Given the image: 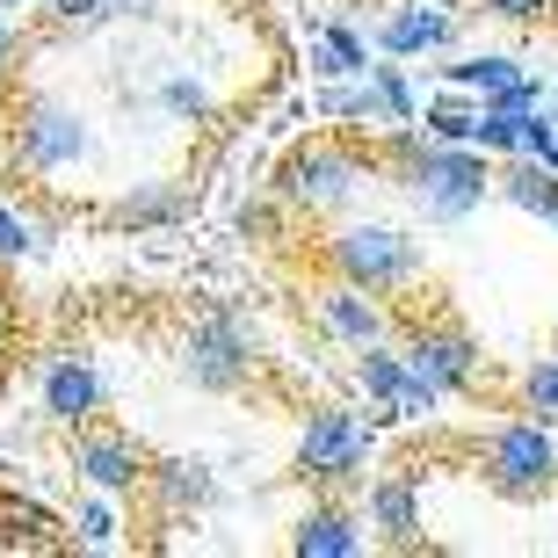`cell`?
I'll return each instance as SVG.
<instances>
[{"mask_svg": "<svg viewBox=\"0 0 558 558\" xmlns=\"http://www.w3.org/2000/svg\"><path fill=\"white\" fill-rule=\"evenodd\" d=\"M551 349H558V333H551Z\"/></svg>", "mask_w": 558, "mask_h": 558, "instance_id": "e575fe53", "label": "cell"}, {"mask_svg": "<svg viewBox=\"0 0 558 558\" xmlns=\"http://www.w3.org/2000/svg\"><path fill=\"white\" fill-rule=\"evenodd\" d=\"M399 349H407V363H414V371L428 377L442 399H464V392H478V385H486V349H478L464 327H450V319L414 327Z\"/></svg>", "mask_w": 558, "mask_h": 558, "instance_id": "8fae6325", "label": "cell"}, {"mask_svg": "<svg viewBox=\"0 0 558 558\" xmlns=\"http://www.w3.org/2000/svg\"><path fill=\"white\" fill-rule=\"evenodd\" d=\"M290 457H298V478L305 486L341 494V486H363V472H371V457H377V428L355 407H305Z\"/></svg>", "mask_w": 558, "mask_h": 558, "instance_id": "277c9868", "label": "cell"}, {"mask_svg": "<svg viewBox=\"0 0 558 558\" xmlns=\"http://www.w3.org/2000/svg\"><path fill=\"white\" fill-rule=\"evenodd\" d=\"M551 109H558V87H551Z\"/></svg>", "mask_w": 558, "mask_h": 558, "instance_id": "836d02e7", "label": "cell"}, {"mask_svg": "<svg viewBox=\"0 0 558 558\" xmlns=\"http://www.w3.org/2000/svg\"><path fill=\"white\" fill-rule=\"evenodd\" d=\"M544 232H558V204H551V210H544Z\"/></svg>", "mask_w": 558, "mask_h": 558, "instance_id": "1f68e13d", "label": "cell"}, {"mask_svg": "<svg viewBox=\"0 0 558 558\" xmlns=\"http://www.w3.org/2000/svg\"><path fill=\"white\" fill-rule=\"evenodd\" d=\"M37 407L59 421V428H87V421H102V371H95L87 355H73V349L51 355V363L37 371Z\"/></svg>", "mask_w": 558, "mask_h": 558, "instance_id": "5bb4252c", "label": "cell"}, {"mask_svg": "<svg viewBox=\"0 0 558 558\" xmlns=\"http://www.w3.org/2000/svg\"><path fill=\"white\" fill-rule=\"evenodd\" d=\"M37 218H29V210L22 204H0V269H22V262H29V254H37Z\"/></svg>", "mask_w": 558, "mask_h": 558, "instance_id": "4316f807", "label": "cell"}, {"mask_svg": "<svg viewBox=\"0 0 558 558\" xmlns=\"http://www.w3.org/2000/svg\"><path fill=\"white\" fill-rule=\"evenodd\" d=\"M145 500L160 508V522L204 515L210 500H218V472H210L204 457H160V464L145 472Z\"/></svg>", "mask_w": 558, "mask_h": 558, "instance_id": "e0dca14e", "label": "cell"}, {"mask_svg": "<svg viewBox=\"0 0 558 558\" xmlns=\"http://www.w3.org/2000/svg\"><path fill=\"white\" fill-rule=\"evenodd\" d=\"M377 59H442V51H457V15L442 8V0H399V8H385L371 29Z\"/></svg>", "mask_w": 558, "mask_h": 558, "instance_id": "4fadbf2b", "label": "cell"}, {"mask_svg": "<svg viewBox=\"0 0 558 558\" xmlns=\"http://www.w3.org/2000/svg\"><path fill=\"white\" fill-rule=\"evenodd\" d=\"M312 327L327 333L333 349H371V341H392V305H385V290H363L349 276H327V283L312 290Z\"/></svg>", "mask_w": 558, "mask_h": 558, "instance_id": "30bf717a", "label": "cell"}, {"mask_svg": "<svg viewBox=\"0 0 558 558\" xmlns=\"http://www.w3.org/2000/svg\"><path fill=\"white\" fill-rule=\"evenodd\" d=\"M371 174H377L371 153H355V145H341V138H305L276 160L269 189L290 204V218H349V210L363 204Z\"/></svg>", "mask_w": 558, "mask_h": 558, "instance_id": "3957f363", "label": "cell"}, {"mask_svg": "<svg viewBox=\"0 0 558 558\" xmlns=\"http://www.w3.org/2000/svg\"><path fill=\"white\" fill-rule=\"evenodd\" d=\"M442 81H450V87H472L478 102H551V95H544V81L522 59H508V51H464V59L442 65Z\"/></svg>", "mask_w": 558, "mask_h": 558, "instance_id": "9a60e30c", "label": "cell"}, {"mask_svg": "<svg viewBox=\"0 0 558 558\" xmlns=\"http://www.w3.org/2000/svg\"><path fill=\"white\" fill-rule=\"evenodd\" d=\"M8 333H15V312H8V298H0V349H8Z\"/></svg>", "mask_w": 558, "mask_h": 558, "instance_id": "4dcf8cb0", "label": "cell"}, {"mask_svg": "<svg viewBox=\"0 0 558 558\" xmlns=\"http://www.w3.org/2000/svg\"><path fill=\"white\" fill-rule=\"evenodd\" d=\"M478 478H486L500 500L558 494V428H544V421H530V414L500 421V428L478 442Z\"/></svg>", "mask_w": 558, "mask_h": 558, "instance_id": "52a82bcc", "label": "cell"}, {"mask_svg": "<svg viewBox=\"0 0 558 558\" xmlns=\"http://www.w3.org/2000/svg\"><path fill=\"white\" fill-rule=\"evenodd\" d=\"M355 392L371 399L377 414H392V421H428L435 407H442V392H435L428 377L407 363L399 341H371V349H355Z\"/></svg>", "mask_w": 558, "mask_h": 558, "instance_id": "9c48e42d", "label": "cell"}, {"mask_svg": "<svg viewBox=\"0 0 558 558\" xmlns=\"http://www.w3.org/2000/svg\"><path fill=\"white\" fill-rule=\"evenodd\" d=\"M160 0H109V22H153Z\"/></svg>", "mask_w": 558, "mask_h": 558, "instance_id": "f1b7e54d", "label": "cell"}, {"mask_svg": "<svg viewBox=\"0 0 558 558\" xmlns=\"http://www.w3.org/2000/svg\"><path fill=\"white\" fill-rule=\"evenodd\" d=\"M371 530L392 551H414L421 544V478H407V472L371 478Z\"/></svg>", "mask_w": 558, "mask_h": 558, "instance_id": "ac0fdd59", "label": "cell"}, {"mask_svg": "<svg viewBox=\"0 0 558 558\" xmlns=\"http://www.w3.org/2000/svg\"><path fill=\"white\" fill-rule=\"evenodd\" d=\"M182 377L196 392H247L262 377V341L232 305H204L182 327Z\"/></svg>", "mask_w": 558, "mask_h": 558, "instance_id": "5b68a950", "label": "cell"}, {"mask_svg": "<svg viewBox=\"0 0 558 558\" xmlns=\"http://www.w3.org/2000/svg\"><path fill=\"white\" fill-rule=\"evenodd\" d=\"M319 117L341 131H363V138H392V131L421 124L407 59H385L371 73H355V81H319Z\"/></svg>", "mask_w": 558, "mask_h": 558, "instance_id": "8992f818", "label": "cell"}, {"mask_svg": "<svg viewBox=\"0 0 558 558\" xmlns=\"http://www.w3.org/2000/svg\"><path fill=\"white\" fill-rule=\"evenodd\" d=\"M160 109L174 117V124H210V117H218V95H210L204 81H189V73H167L160 81Z\"/></svg>", "mask_w": 558, "mask_h": 558, "instance_id": "d4e9b609", "label": "cell"}, {"mask_svg": "<svg viewBox=\"0 0 558 558\" xmlns=\"http://www.w3.org/2000/svg\"><path fill=\"white\" fill-rule=\"evenodd\" d=\"M494 196H500V204H515L522 218H537V226H544V210L558 204V167L537 160V153H522V160H500Z\"/></svg>", "mask_w": 558, "mask_h": 558, "instance_id": "ffe728a7", "label": "cell"}, {"mask_svg": "<svg viewBox=\"0 0 558 558\" xmlns=\"http://www.w3.org/2000/svg\"><path fill=\"white\" fill-rule=\"evenodd\" d=\"M371 59H377V44L355 22H319L305 37V65L319 81H355V73H371Z\"/></svg>", "mask_w": 558, "mask_h": 558, "instance_id": "d6986e66", "label": "cell"}, {"mask_svg": "<svg viewBox=\"0 0 558 558\" xmlns=\"http://www.w3.org/2000/svg\"><path fill=\"white\" fill-rule=\"evenodd\" d=\"M551 0H478V15H494V22H537Z\"/></svg>", "mask_w": 558, "mask_h": 558, "instance_id": "83f0119b", "label": "cell"}, {"mask_svg": "<svg viewBox=\"0 0 558 558\" xmlns=\"http://www.w3.org/2000/svg\"><path fill=\"white\" fill-rule=\"evenodd\" d=\"M515 407H522L530 421H544V428H558V349H551V355H537V363L522 371Z\"/></svg>", "mask_w": 558, "mask_h": 558, "instance_id": "cb8c5ba5", "label": "cell"}, {"mask_svg": "<svg viewBox=\"0 0 558 558\" xmlns=\"http://www.w3.org/2000/svg\"><path fill=\"white\" fill-rule=\"evenodd\" d=\"M478 117H486V102H478L472 87L442 81V95L421 109V131H435V138H450V145H478Z\"/></svg>", "mask_w": 558, "mask_h": 558, "instance_id": "7402d4cb", "label": "cell"}, {"mask_svg": "<svg viewBox=\"0 0 558 558\" xmlns=\"http://www.w3.org/2000/svg\"><path fill=\"white\" fill-rule=\"evenodd\" d=\"M65 544H81V551H117V544H124V494L87 486V494L65 508Z\"/></svg>", "mask_w": 558, "mask_h": 558, "instance_id": "44dd1931", "label": "cell"}, {"mask_svg": "<svg viewBox=\"0 0 558 558\" xmlns=\"http://www.w3.org/2000/svg\"><path fill=\"white\" fill-rule=\"evenodd\" d=\"M0 8H29V0H0Z\"/></svg>", "mask_w": 558, "mask_h": 558, "instance_id": "d6a6232c", "label": "cell"}, {"mask_svg": "<svg viewBox=\"0 0 558 558\" xmlns=\"http://www.w3.org/2000/svg\"><path fill=\"white\" fill-rule=\"evenodd\" d=\"M15 51H22V29H15V22H8V8H0V73L15 65Z\"/></svg>", "mask_w": 558, "mask_h": 558, "instance_id": "f546056e", "label": "cell"}, {"mask_svg": "<svg viewBox=\"0 0 558 558\" xmlns=\"http://www.w3.org/2000/svg\"><path fill=\"white\" fill-rule=\"evenodd\" d=\"M87 117L65 95H22L15 102V131H8V167L15 174H65V167L87 160Z\"/></svg>", "mask_w": 558, "mask_h": 558, "instance_id": "ba28073f", "label": "cell"}, {"mask_svg": "<svg viewBox=\"0 0 558 558\" xmlns=\"http://www.w3.org/2000/svg\"><path fill=\"white\" fill-rule=\"evenodd\" d=\"M73 472L81 486H102V494H145V472H153V457L131 442L124 428H102V421H87L73 428Z\"/></svg>", "mask_w": 558, "mask_h": 558, "instance_id": "7c38bea8", "label": "cell"}, {"mask_svg": "<svg viewBox=\"0 0 558 558\" xmlns=\"http://www.w3.org/2000/svg\"><path fill=\"white\" fill-rule=\"evenodd\" d=\"M109 22V0H44V29L51 37H95Z\"/></svg>", "mask_w": 558, "mask_h": 558, "instance_id": "484cf974", "label": "cell"}, {"mask_svg": "<svg viewBox=\"0 0 558 558\" xmlns=\"http://www.w3.org/2000/svg\"><path fill=\"white\" fill-rule=\"evenodd\" d=\"M290 551L298 558H363L371 551V530H363V515H349V508L327 494L290 522Z\"/></svg>", "mask_w": 558, "mask_h": 558, "instance_id": "2e32d148", "label": "cell"}, {"mask_svg": "<svg viewBox=\"0 0 558 558\" xmlns=\"http://www.w3.org/2000/svg\"><path fill=\"white\" fill-rule=\"evenodd\" d=\"M182 210H189V196H182L174 182H138L131 196H117V210H109V218L138 232V226H174Z\"/></svg>", "mask_w": 558, "mask_h": 558, "instance_id": "603a6c76", "label": "cell"}, {"mask_svg": "<svg viewBox=\"0 0 558 558\" xmlns=\"http://www.w3.org/2000/svg\"><path fill=\"white\" fill-rule=\"evenodd\" d=\"M319 269L399 298V290H414L421 276H428V247H421V232H407L399 218H355L349 210V218H333V226L319 232Z\"/></svg>", "mask_w": 558, "mask_h": 558, "instance_id": "7a4b0ae2", "label": "cell"}, {"mask_svg": "<svg viewBox=\"0 0 558 558\" xmlns=\"http://www.w3.org/2000/svg\"><path fill=\"white\" fill-rule=\"evenodd\" d=\"M385 153L377 160L399 174V189H407V204L428 218V226H464L486 196H494V174L500 160L486 153V145H450L435 138V131H392V138H377Z\"/></svg>", "mask_w": 558, "mask_h": 558, "instance_id": "6da1fadb", "label": "cell"}]
</instances>
